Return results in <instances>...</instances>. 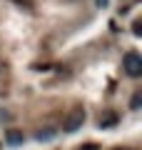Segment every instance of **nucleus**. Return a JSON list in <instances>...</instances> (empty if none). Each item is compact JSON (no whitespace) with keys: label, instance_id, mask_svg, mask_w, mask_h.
Returning a JSON list of instances; mask_svg holds the SVG:
<instances>
[{"label":"nucleus","instance_id":"nucleus-1","mask_svg":"<svg viewBox=\"0 0 142 150\" xmlns=\"http://www.w3.org/2000/svg\"><path fill=\"white\" fill-rule=\"evenodd\" d=\"M122 68H125V73L130 78H140L142 75V58L137 53H127L125 60H122Z\"/></svg>","mask_w":142,"mask_h":150},{"label":"nucleus","instance_id":"nucleus-2","mask_svg":"<svg viewBox=\"0 0 142 150\" xmlns=\"http://www.w3.org/2000/svg\"><path fill=\"white\" fill-rule=\"evenodd\" d=\"M82 123H85V110H82V108H75L67 118H65L63 130H65V133H75V130L82 128Z\"/></svg>","mask_w":142,"mask_h":150},{"label":"nucleus","instance_id":"nucleus-3","mask_svg":"<svg viewBox=\"0 0 142 150\" xmlns=\"http://www.w3.org/2000/svg\"><path fill=\"white\" fill-rule=\"evenodd\" d=\"M5 143L10 145V148H20V145L25 143V135H22L20 130H8L5 133Z\"/></svg>","mask_w":142,"mask_h":150},{"label":"nucleus","instance_id":"nucleus-4","mask_svg":"<svg viewBox=\"0 0 142 150\" xmlns=\"http://www.w3.org/2000/svg\"><path fill=\"white\" fill-rule=\"evenodd\" d=\"M117 125V115L115 112H105V115H100V120H97V128L107 130V128H115Z\"/></svg>","mask_w":142,"mask_h":150},{"label":"nucleus","instance_id":"nucleus-5","mask_svg":"<svg viewBox=\"0 0 142 150\" xmlns=\"http://www.w3.org/2000/svg\"><path fill=\"white\" fill-rule=\"evenodd\" d=\"M40 143H50V140L55 138V130L53 128H45V130H37V135H35Z\"/></svg>","mask_w":142,"mask_h":150},{"label":"nucleus","instance_id":"nucleus-6","mask_svg":"<svg viewBox=\"0 0 142 150\" xmlns=\"http://www.w3.org/2000/svg\"><path fill=\"white\" fill-rule=\"evenodd\" d=\"M132 33H135V35L140 38V33H142V28H140V20H135V23H132Z\"/></svg>","mask_w":142,"mask_h":150},{"label":"nucleus","instance_id":"nucleus-7","mask_svg":"<svg viewBox=\"0 0 142 150\" xmlns=\"http://www.w3.org/2000/svg\"><path fill=\"white\" fill-rule=\"evenodd\" d=\"M140 93H135V95H132V108H135V110H137V108H140Z\"/></svg>","mask_w":142,"mask_h":150},{"label":"nucleus","instance_id":"nucleus-8","mask_svg":"<svg viewBox=\"0 0 142 150\" xmlns=\"http://www.w3.org/2000/svg\"><path fill=\"white\" fill-rule=\"evenodd\" d=\"M95 3H97V8H107V3H110V0H95Z\"/></svg>","mask_w":142,"mask_h":150},{"label":"nucleus","instance_id":"nucleus-9","mask_svg":"<svg viewBox=\"0 0 142 150\" xmlns=\"http://www.w3.org/2000/svg\"><path fill=\"white\" fill-rule=\"evenodd\" d=\"M80 150H100V148H97V145H82Z\"/></svg>","mask_w":142,"mask_h":150},{"label":"nucleus","instance_id":"nucleus-10","mask_svg":"<svg viewBox=\"0 0 142 150\" xmlns=\"http://www.w3.org/2000/svg\"><path fill=\"white\" fill-rule=\"evenodd\" d=\"M20 5H25V8H30V0H18Z\"/></svg>","mask_w":142,"mask_h":150},{"label":"nucleus","instance_id":"nucleus-11","mask_svg":"<svg viewBox=\"0 0 142 150\" xmlns=\"http://www.w3.org/2000/svg\"><path fill=\"white\" fill-rule=\"evenodd\" d=\"M115 150H127V148H115Z\"/></svg>","mask_w":142,"mask_h":150},{"label":"nucleus","instance_id":"nucleus-12","mask_svg":"<svg viewBox=\"0 0 142 150\" xmlns=\"http://www.w3.org/2000/svg\"><path fill=\"white\" fill-rule=\"evenodd\" d=\"M0 70H3V63H0Z\"/></svg>","mask_w":142,"mask_h":150}]
</instances>
